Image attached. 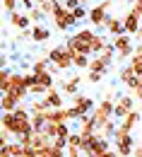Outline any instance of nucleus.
I'll return each instance as SVG.
<instances>
[{
    "instance_id": "7ed1b4c3",
    "label": "nucleus",
    "mask_w": 142,
    "mask_h": 157,
    "mask_svg": "<svg viewBox=\"0 0 142 157\" xmlns=\"http://www.w3.org/2000/svg\"><path fill=\"white\" fill-rule=\"evenodd\" d=\"M113 147L121 157H133V150H135V143H133V133L125 131V128H116V136H113Z\"/></svg>"
},
{
    "instance_id": "6ab92c4d",
    "label": "nucleus",
    "mask_w": 142,
    "mask_h": 157,
    "mask_svg": "<svg viewBox=\"0 0 142 157\" xmlns=\"http://www.w3.org/2000/svg\"><path fill=\"white\" fill-rule=\"evenodd\" d=\"M106 29L111 32V36H113V39H116V36H121V34H125V24H123V20L111 17V15H108V20H106Z\"/></svg>"
},
{
    "instance_id": "cd10ccee",
    "label": "nucleus",
    "mask_w": 142,
    "mask_h": 157,
    "mask_svg": "<svg viewBox=\"0 0 142 157\" xmlns=\"http://www.w3.org/2000/svg\"><path fill=\"white\" fill-rule=\"evenodd\" d=\"M36 85H43V87L51 90V87H53V73H51V70H48V73H39V75H36Z\"/></svg>"
},
{
    "instance_id": "0eeeda50",
    "label": "nucleus",
    "mask_w": 142,
    "mask_h": 157,
    "mask_svg": "<svg viewBox=\"0 0 142 157\" xmlns=\"http://www.w3.org/2000/svg\"><path fill=\"white\" fill-rule=\"evenodd\" d=\"M113 46H116V56L118 60H128L133 58V53H135V41H133V34H121V36H116L113 39Z\"/></svg>"
},
{
    "instance_id": "f257e3e1",
    "label": "nucleus",
    "mask_w": 142,
    "mask_h": 157,
    "mask_svg": "<svg viewBox=\"0 0 142 157\" xmlns=\"http://www.w3.org/2000/svg\"><path fill=\"white\" fill-rule=\"evenodd\" d=\"M2 128H10L15 138L22 136H34V126H31V111L17 106L15 111H2Z\"/></svg>"
},
{
    "instance_id": "7c9ffc66",
    "label": "nucleus",
    "mask_w": 142,
    "mask_h": 157,
    "mask_svg": "<svg viewBox=\"0 0 142 157\" xmlns=\"http://www.w3.org/2000/svg\"><path fill=\"white\" fill-rule=\"evenodd\" d=\"M128 92L133 94V99H135V101H142V78L137 80V85H135V87H130Z\"/></svg>"
},
{
    "instance_id": "2eb2a0df",
    "label": "nucleus",
    "mask_w": 142,
    "mask_h": 157,
    "mask_svg": "<svg viewBox=\"0 0 142 157\" xmlns=\"http://www.w3.org/2000/svg\"><path fill=\"white\" fill-rule=\"evenodd\" d=\"M43 99L48 101V106H51V109H65V106H63V104H65L63 92H58L56 87H51V90H48V94H43Z\"/></svg>"
},
{
    "instance_id": "09e8293b",
    "label": "nucleus",
    "mask_w": 142,
    "mask_h": 157,
    "mask_svg": "<svg viewBox=\"0 0 142 157\" xmlns=\"http://www.w3.org/2000/svg\"><path fill=\"white\" fill-rule=\"evenodd\" d=\"M130 2H133V0H130Z\"/></svg>"
},
{
    "instance_id": "f3484780",
    "label": "nucleus",
    "mask_w": 142,
    "mask_h": 157,
    "mask_svg": "<svg viewBox=\"0 0 142 157\" xmlns=\"http://www.w3.org/2000/svg\"><path fill=\"white\" fill-rule=\"evenodd\" d=\"M80 82H82V78H67V80H63V85H60V92L63 94H67V97H75L77 94V90H80Z\"/></svg>"
},
{
    "instance_id": "a878e982",
    "label": "nucleus",
    "mask_w": 142,
    "mask_h": 157,
    "mask_svg": "<svg viewBox=\"0 0 142 157\" xmlns=\"http://www.w3.org/2000/svg\"><path fill=\"white\" fill-rule=\"evenodd\" d=\"M48 109H51V106H48L46 99H34V101L29 104V111H31V114H46Z\"/></svg>"
},
{
    "instance_id": "dca6fc26",
    "label": "nucleus",
    "mask_w": 142,
    "mask_h": 157,
    "mask_svg": "<svg viewBox=\"0 0 142 157\" xmlns=\"http://www.w3.org/2000/svg\"><path fill=\"white\" fill-rule=\"evenodd\" d=\"M10 24H12L15 29L24 32V29H29V24H31V17H29V15H24V12H12V15H10Z\"/></svg>"
},
{
    "instance_id": "58836bf2",
    "label": "nucleus",
    "mask_w": 142,
    "mask_h": 157,
    "mask_svg": "<svg viewBox=\"0 0 142 157\" xmlns=\"http://www.w3.org/2000/svg\"><path fill=\"white\" fill-rule=\"evenodd\" d=\"M20 2H22V7H24V10H29V12H31V10H34V7L39 5L36 0H20Z\"/></svg>"
},
{
    "instance_id": "f03ea898",
    "label": "nucleus",
    "mask_w": 142,
    "mask_h": 157,
    "mask_svg": "<svg viewBox=\"0 0 142 157\" xmlns=\"http://www.w3.org/2000/svg\"><path fill=\"white\" fill-rule=\"evenodd\" d=\"M94 32L92 29H80V32H75L72 36H67L65 39V48L72 53V58L77 56V53H87V56H92V41H94Z\"/></svg>"
},
{
    "instance_id": "e433bc0d",
    "label": "nucleus",
    "mask_w": 142,
    "mask_h": 157,
    "mask_svg": "<svg viewBox=\"0 0 142 157\" xmlns=\"http://www.w3.org/2000/svg\"><path fill=\"white\" fill-rule=\"evenodd\" d=\"M87 80H89L92 85H96V82H101V80H104V73H92V70H89V75H87Z\"/></svg>"
},
{
    "instance_id": "4be33fe9",
    "label": "nucleus",
    "mask_w": 142,
    "mask_h": 157,
    "mask_svg": "<svg viewBox=\"0 0 142 157\" xmlns=\"http://www.w3.org/2000/svg\"><path fill=\"white\" fill-rule=\"evenodd\" d=\"M108 68H111V65H108V63H106L101 56H94L87 70H92V73H104V75H106V73H108Z\"/></svg>"
},
{
    "instance_id": "473e14b6",
    "label": "nucleus",
    "mask_w": 142,
    "mask_h": 157,
    "mask_svg": "<svg viewBox=\"0 0 142 157\" xmlns=\"http://www.w3.org/2000/svg\"><path fill=\"white\" fill-rule=\"evenodd\" d=\"M17 2H20V0H2V7H5V12H7V15L17 12Z\"/></svg>"
},
{
    "instance_id": "37998d69",
    "label": "nucleus",
    "mask_w": 142,
    "mask_h": 157,
    "mask_svg": "<svg viewBox=\"0 0 142 157\" xmlns=\"http://www.w3.org/2000/svg\"><path fill=\"white\" fill-rule=\"evenodd\" d=\"M133 7H135V10L140 12V17H142V2H133Z\"/></svg>"
},
{
    "instance_id": "1a4fd4ad",
    "label": "nucleus",
    "mask_w": 142,
    "mask_h": 157,
    "mask_svg": "<svg viewBox=\"0 0 142 157\" xmlns=\"http://www.w3.org/2000/svg\"><path fill=\"white\" fill-rule=\"evenodd\" d=\"M133 109H135V99H133V94H121V97L116 99L113 118H116V121H123V118L128 116V114H130Z\"/></svg>"
},
{
    "instance_id": "f8f14e48",
    "label": "nucleus",
    "mask_w": 142,
    "mask_h": 157,
    "mask_svg": "<svg viewBox=\"0 0 142 157\" xmlns=\"http://www.w3.org/2000/svg\"><path fill=\"white\" fill-rule=\"evenodd\" d=\"M72 106H77V111H80V118L82 116H87L89 111H94V99L92 97H87V94H75L72 97Z\"/></svg>"
},
{
    "instance_id": "20e7f679",
    "label": "nucleus",
    "mask_w": 142,
    "mask_h": 157,
    "mask_svg": "<svg viewBox=\"0 0 142 157\" xmlns=\"http://www.w3.org/2000/svg\"><path fill=\"white\" fill-rule=\"evenodd\" d=\"M48 60H51V65H53L56 70H70V68L75 65L72 53L65 48V44H63V46H56V48H51V51H48Z\"/></svg>"
},
{
    "instance_id": "c03bdc74",
    "label": "nucleus",
    "mask_w": 142,
    "mask_h": 157,
    "mask_svg": "<svg viewBox=\"0 0 142 157\" xmlns=\"http://www.w3.org/2000/svg\"><path fill=\"white\" fill-rule=\"evenodd\" d=\"M36 2L41 5V2H46V0H36ZM51 2H60V0H51Z\"/></svg>"
},
{
    "instance_id": "bb28decb",
    "label": "nucleus",
    "mask_w": 142,
    "mask_h": 157,
    "mask_svg": "<svg viewBox=\"0 0 142 157\" xmlns=\"http://www.w3.org/2000/svg\"><path fill=\"white\" fill-rule=\"evenodd\" d=\"M116 128H118V121L113 118V121H108L106 126H101V128H99V133H101L104 138H113V136H116Z\"/></svg>"
},
{
    "instance_id": "5701e85b",
    "label": "nucleus",
    "mask_w": 142,
    "mask_h": 157,
    "mask_svg": "<svg viewBox=\"0 0 142 157\" xmlns=\"http://www.w3.org/2000/svg\"><path fill=\"white\" fill-rule=\"evenodd\" d=\"M53 65H51V60H48V56H43V58H36L34 63H31V73H48Z\"/></svg>"
},
{
    "instance_id": "412c9836",
    "label": "nucleus",
    "mask_w": 142,
    "mask_h": 157,
    "mask_svg": "<svg viewBox=\"0 0 142 157\" xmlns=\"http://www.w3.org/2000/svg\"><path fill=\"white\" fill-rule=\"evenodd\" d=\"M20 101L22 99H17L15 94H2V99H0V106H2V111H15L17 106H20Z\"/></svg>"
},
{
    "instance_id": "9b49d317",
    "label": "nucleus",
    "mask_w": 142,
    "mask_h": 157,
    "mask_svg": "<svg viewBox=\"0 0 142 157\" xmlns=\"http://www.w3.org/2000/svg\"><path fill=\"white\" fill-rule=\"evenodd\" d=\"M123 24H125V34H137L140 32V27H142V17H140V12L135 10V7H130L128 12H125V17H123Z\"/></svg>"
},
{
    "instance_id": "c85d7f7f",
    "label": "nucleus",
    "mask_w": 142,
    "mask_h": 157,
    "mask_svg": "<svg viewBox=\"0 0 142 157\" xmlns=\"http://www.w3.org/2000/svg\"><path fill=\"white\" fill-rule=\"evenodd\" d=\"M128 65L135 70V75H137V78H142V53H133V60H130Z\"/></svg>"
},
{
    "instance_id": "393cba45",
    "label": "nucleus",
    "mask_w": 142,
    "mask_h": 157,
    "mask_svg": "<svg viewBox=\"0 0 142 157\" xmlns=\"http://www.w3.org/2000/svg\"><path fill=\"white\" fill-rule=\"evenodd\" d=\"M106 46H108V41L104 39L101 34H96V36H94V41H92V53H94V56H101Z\"/></svg>"
},
{
    "instance_id": "2f4dec72",
    "label": "nucleus",
    "mask_w": 142,
    "mask_h": 157,
    "mask_svg": "<svg viewBox=\"0 0 142 157\" xmlns=\"http://www.w3.org/2000/svg\"><path fill=\"white\" fill-rule=\"evenodd\" d=\"M70 133H72V128H70L67 123H60L58 131H56V138H70Z\"/></svg>"
},
{
    "instance_id": "aec40b11",
    "label": "nucleus",
    "mask_w": 142,
    "mask_h": 157,
    "mask_svg": "<svg viewBox=\"0 0 142 157\" xmlns=\"http://www.w3.org/2000/svg\"><path fill=\"white\" fill-rule=\"evenodd\" d=\"M51 39V29L48 27H41V24H34L31 27V41H36V44H43V41Z\"/></svg>"
},
{
    "instance_id": "9d476101",
    "label": "nucleus",
    "mask_w": 142,
    "mask_h": 157,
    "mask_svg": "<svg viewBox=\"0 0 142 157\" xmlns=\"http://www.w3.org/2000/svg\"><path fill=\"white\" fill-rule=\"evenodd\" d=\"M7 94V92H5ZM10 94H15L17 99H24L29 94V85H27V78L22 73H12V80H10Z\"/></svg>"
},
{
    "instance_id": "a19ab883",
    "label": "nucleus",
    "mask_w": 142,
    "mask_h": 157,
    "mask_svg": "<svg viewBox=\"0 0 142 157\" xmlns=\"http://www.w3.org/2000/svg\"><path fill=\"white\" fill-rule=\"evenodd\" d=\"M99 157H121L118 152H116V147H111V150H106L104 155H99Z\"/></svg>"
},
{
    "instance_id": "423d86ee",
    "label": "nucleus",
    "mask_w": 142,
    "mask_h": 157,
    "mask_svg": "<svg viewBox=\"0 0 142 157\" xmlns=\"http://www.w3.org/2000/svg\"><path fill=\"white\" fill-rule=\"evenodd\" d=\"M113 109H116V101H111V99H101V101L94 106V111H92L94 123L101 128V126H106L108 121H113Z\"/></svg>"
},
{
    "instance_id": "4c0bfd02",
    "label": "nucleus",
    "mask_w": 142,
    "mask_h": 157,
    "mask_svg": "<svg viewBox=\"0 0 142 157\" xmlns=\"http://www.w3.org/2000/svg\"><path fill=\"white\" fill-rule=\"evenodd\" d=\"M60 2L67 7V10H75V7H80V5H82V0H60Z\"/></svg>"
},
{
    "instance_id": "c9c22d12",
    "label": "nucleus",
    "mask_w": 142,
    "mask_h": 157,
    "mask_svg": "<svg viewBox=\"0 0 142 157\" xmlns=\"http://www.w3.org/2000/svg\"><path fill=\"white\" fill-rule=\"evenodd\" d=\"M39 7L43 10V12H46V15H53V10H56V2H51V0H46V2H41Z\"/></svg>"
},
{
    "instance_id": "4468645a",
    "label": "nucleus",
    "mask_w": 142,
    "mask_h": 157,
    "mask_svg": "<svg viewBox=\"0 0 142 157\" xmlns=\"http://www.w3.org/2000/svg\"><path fill=\"white\" fill-rule=\"evenodd\" d=\"M118 80H121L123 87H128V90H130V87H135V85H137V80H140V78L135 75V70H133L130 65H123L121 73H118Z\"/></svg>"
},
{
    "instance_id": "a18cd8bd",
    "label": "nucleus",
    "mask_w": 142,
    "mask_h": 157,
    "mask_svg": "<svg viewBox=\"0 0 142 157\" xmlns=\"http://www.w3.org/2000/svg\"><path fill=\"white\" fill-rule=\"evenodd\" d=\"M133 2H142V0H133Z\"/></svg>"
},
{
    "instance_id": "ddd939ff",
    "label": "nucleus",
    "mask_w": 142,
    "mask_h": 157,
    "mask_svg": "<svg viewBox=\"0 0 142 157\" xmlns=\"http://www.w3.org/2000/svg\"><path fill=\"white\" fill-rule=\"evenodd\" d=\"M77 131L82 133V138H89V136H94V133H99V126L94 123L92 114H87V116L80 118V128H77Z\"/></svg>"
},
{
    "instance_id": "f704fd0d",
    "label": "nucleus",
    "mask_w": 142,
    "mask_h": 157,
    "mask_svg": "<svg viewBox=\"0 0 142 157\" xmlns=\"http://www.w3.org/2000/svg\"><path fill=\"white\" fill-rule=\"evenodd\" d=\"M29 94H34V97H39V94H48V87H43V85H34V87L29 90Z\"/></svg>"
},
{
    "instance_id": "a211bd4d",
    "label": "nucleus",
    "mask_w": 142,
    "mask_h": 157,
    "mask_svg": "<svg viewBox=\"0 0 142 157\" xmlns=\"http://www.w3.org/2000/svg\"><path fill=\"white\" fill-rule=\"evenodd\" d=\"M46 118H48V123H67L70 116H67V109H48L46 111Z\"/></svg>"
},
{
    "instance_id": "72a5a7b5",
    "label": "nucleus",
    "mask_w": 142,
    "mask_h": 157,
    "mask_svg": "<svg viewBox=\"0 0 142 157\" xmlns=\"http://www.w3.org/2000/svg\"><path fill=\"white\" fill-rule=\"evenodd\" d=\"M72 12H75V17H77V22H80V20H84V17H89V10H87L84 5H80V7H75Z\"/></svg>"
},
{
    "instance_id": "ea45409f",
    "label": "nucleus",
    "mask_w": 142,
    "mask_h": 157,
    "mask_svg": "<svg viewBox=\"0 0 142 157\" xmlns=\"http://www.w3.org/2000/svg\"><path fill=\"white\" fill-rule=\"evenodd\" d=\"M65 152H67V157H82V150H80V147H67Z\"/></svg>"
},
{
    "instance_id": "de8ad7c7",
    "label": "nucleus",
    "mask_w": 142,
    "mask_h": 157,
    "mask_svg": "<svg viewBox=\"0 0 142 157\" xmlns=\"http://www.w3.org/2000/svg\"><path fill=\"white\" fill-rule=\"evenodd\" d=\"M22 157H27V155H22Z\"/></svg>"
},
{
    "instance_id": "39448f33",
    "label": "nucleus",
    "mask_w": 142,
    "mask_h": 157,
    "mask_svg": "<svg viewBox=\"0 0 142 157\" xmlns=\"http://www.w3.org/2000/svg\"><path fill=\"white\" fill-rule=\"evenodd\" d=\"M53 22H56V29H60V32H65V29H70V27H75L77 24V17H75V12L72 10H67L63 2H56V10H53Z\"/></svg>"
},
{
    "instance_id": "6e6552de",
    "label": "nucleus",
    "mask_w": 142,
    "mask_h": 157,
    "mask_svg": "<svg viewBox=\"0 0 142 157\" xmlns=\"http://www.w3.org/2000/svg\"><path fill=\"white\" fill-rule=\"evenodd\" d=\"M111 5H113V0H101L99 5H94V7L89 10V17H87V20L92 22L94 27H106V20H108V10H111Z\"/></svg>"
},
{
    "instance_id": "79ce46f5",
    "label": "nucleus",
    "mask_w": 142,
    "mask_h": 157,
    "mask_svg": "<svg viewBox=\"0 0 142 157\" xmlns=\"http://www.w3.org/2000/svg\"><path fill=\"white\" fill-rule=\"evenodd\" d=\"M133 157H142V145H135V150H133Z\"/></svg>"
},
{
    "instance_id": "c756f323",
    "label": "nucleus",
    "mask_w": 142,
    "mask_h": 157,
    "mask_svg": "<svg viewBox=\"0 0 142 157\" xmlns=\"http://www.w3.org/2000/svg\"><path fill=\"white\" fill-rule=\"evenodd\" d=\"M29 17H31V22H36V24H41V22H43V17H46V12L41 10L39 5H36V7H34V10L29 12Z\"/></svg>"
},
{
    "instance_id": "b1692460",
    "label": "nucleus",
    "mask_w": 142,
    "mask_h": 157,
    "mask_svg": "<svg viewBox=\"0 0 142 157\" xmlns=\"http://www.w3.org/2000/svg\"><path fill=\"white\" fill-rule=\"evenodd\" d=\"M46 123H48L46 114H31V126H34V133H43Z\"/></svg>"
},
{
    "instance_id": "49530a36",
    "label": "nucleus",
    "mask_w": 142,
    "mask_h": 157,
    "mask_svg": "<svg viewBox=\"0 0 142 157\" xmlns=\"http://www.w3.org/2000/svg\"><path fill=\"white\" fill-rule=\"evenodd\" d=\"M84 2H87V0H82V5H84Z\"/></svg>"
}]
</instances>
